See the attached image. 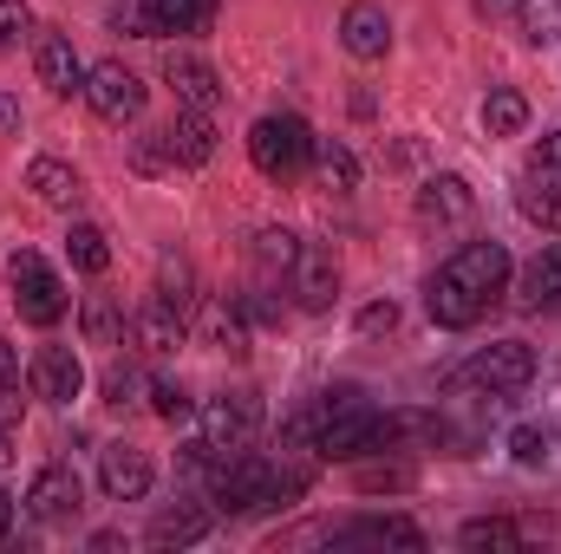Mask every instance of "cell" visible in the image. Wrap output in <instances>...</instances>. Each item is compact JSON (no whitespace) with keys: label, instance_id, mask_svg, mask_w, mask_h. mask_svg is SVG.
Listing matches in <instances>:
<instances>
[{"label":"cell","instance_id":"6da1fadb","mask_svg":"<svg viewBox=\"0 0 561 554\" xmlns=\"http://www.w3.org/2000/svg\"><path fill=\"white\" fill-rule=\"evenodd\" d=\"M7 280H13V307H20V320L53 326V320L66 313V280L53 275L33 249H20V255L7 262Z\"/></svg>","mask_w":561,"mask_h":554},{"label":"cell","instance_id":"7a4b0ae2","mask_svg":"<svg viewBox=\"0 0 561 554\" xmlns=\"http://www.w3.org/2000/svg\"><path fill=\"white\" fill-rule=\"evenodd\" d=\"M249 157H255V170H262V176H294V170L313 157V131H307L294 112L262 118V125L249 131Z\"/></svg>","mask_w":561,"mask_h":554},{"label":"cell","instance_id":"3957f363","mask_svg":"<svg viewBox=\"0 0 561 554\" xmlns=\"http://www.w3.org/2000/svg\"><path fill=\"white\" fill-rule=\"evenodd\" d=\"M444 275L457 280L477 307H490V300L510 287V249H503V242H463V249L444 262Z\"/></svg>","mask_w":561,"mask_h":554},{"label":"cell","instance_id":"277c9868","mask_svg":"<svg viewBox=\"0 0 561 554\" xmlns=\"http://www.w3.org/2000/svg\"><path fill=\"white\" fill-rule=\"evenodd\" d=\"M262 430V399L255 392H216L203 405V443L222 457V450H249V437Z\"/></svg>","mask_w":561,"mask_h":554},{"label":"cell","instance_id":"5b68a950","mask_svg":"<svg viewBox=\"0 0 561 554\" xmlns=\"http://www.w3.org/2000/svg\"><path fill=\"white\" fill-rule=\"evenodd\" d=\"M85 105L105 118V125H131L144 112V79L125 66V59H105L85 72Z\"/></svg>","mask_w":561,"mask_h":554},{"label":"cell","instance_id":"8992f818","mask_svg":"<svg viewBox=\"0 0 561 554\" xmlns=\"http://www.w3.org/2000/svg\"><path fill=\"white\" fill-rule=\"evenodd\" d=\"M313 450H320L327 463H353V457H366V450H386V417L366 412V405H353V412H333L327 424H320Z\"/></svg>","mask_w":561,"mask_h":554},{"label":"cell","instance_id":"52a82bcc","mask_svg":"<svg viewBox=\"0 0 561 554\" xmlns=\"http://www.w3.org/2000/svg\"><path fill=\"white\" fill-rule=\"evenodd\" d=\"M529 379H536V353H529L523 339L483 346V353L470 359V372H463V385H483V392H523Z\"/></svg>","mask_w":561,"mask_h":554},{"label":"cell","instance_id":"ba28073f","mask_svg":"<svg viewBox=\"0 0 561 554\" xmlns=\"http://www.w3.org/2000/svg\"><path fill=\"white\" fill-rule=\"evenodd\" d=\"M287 287H294L300 313H327V307L340 300V262H333V249H320V242H300Z\"/></svg>","mask_w":561,"mask_h":554},{"label":"cell","instance_id":"9c48e42d","mask_svg":"<svg viewBox=\"0 0 561 554\" xmlns=\"http://www.w3.org/2000/svg\"><path fill=\"white\" fill-rule=\"evenodd\" d=\"M163 79H170L176 105H190V112H216L222 105V79H216V66L203 53H163Z\"/></svg>","mask_w":561,"mask_h":554},{"label":"cell","instance_id":"30bf717a","mask_svg":"<svg viewBox=\"0 0 561 554\" xmlns=\"http://www.w3.org/2000/svg\"><path fill=\"white\" fill-rule=\"evenodd\" d=\"M99 489L112 503H144L150 496V457L138 443H105L99 450Z\"/></svg>","mask_w":561,"mask_h":554},{"label":"cell","instance_id":"8fae6325","mask_svg":"<svg viewBox=\"0 0 561 554\" xmlns=\"http://www.w3.org/2000/svg\"><path fill=\"white\" fill-rule=\"evenodd\" d=\"M26 379H33V392L53 399V405H72V399L85 392V366H79L72 346H39L33 366H26Z\"/></svg>","mask_w":561,"mask_h":554},{"label":"cell","instance_id":"7c38bea8","mask_svg":"<svg viewBox=\"0 0 561 554\" xmlns=\"http://www.w3.org/2000/svg\"><path fill=\"white\" fill-rule=\"evenodd\" d=\"M79 503H85V489H79V476H72L66 463H46V470L26 483V516H39V522H72Z\"/></svg>","mask_w":561,"mask_h":554},{"label":"cell","instance_id":"4fadbf2b","mask_svg":"<svg viewBox=\"0 0 561 554\" xmlns=\"http://www.w3.org/2000/svg\"><path fill=\"white\" fill-rule=\"evenodd\" d=\"M33 72H39V85H46L53 99H72V92H85V72H92V66H79V53H72L66 33H39Z\"/></svg>","mask_w":561,"mask_h":554},{"label":"cell","instance_id":"5bb4252c","mask_svg":"<svg viewBox=\"0 0 561 554\" xmlns=\"http://www.w3.org/2000/svg\"><path fill=\"white\" fill-rule=\"evenodd\" d=\"M470 216H477V196H470L463 176H431L419 189V222L424 229H463Z\"/></svg>","mask_w":561,"mask_h":554},{"label":"cell","instance_id":"9a60e30c","mask_svg":"<svg viewBox=\"0 0 561 554\" xmlns=\"http://www.w3.org/2000/svg\"><path fill=\"white\" fill-rule=\"evenodd\" d=\"M340 46H346L353 59H386V53H392V20H386V7L353 0L346 20H340Z\"/></svg>","mask_w":561,"mask_h":554},{"label":"cell","instance_id":"2e32d148","mask_svg":"<svg viewBox=\"0 0 561 554\" xmlns=\"http://www.w3.org/2000/svg\"><path fill=\"white\" fill-rule=\"evenodd\" d=\"M333 542H346V549H424L419 522H405V516H366V522H346V529H333Z\"/></svg>","mask_w":561,"mask_h":554},{"label":"cell","instance_id":"e0dca14e","mask_svg":"<svg viewBox=\"0 0 561 554\" xmlns=\"http://www.w3.org/2000/svg\"><path fill=\"white\" fill-rule=\"evenodd\" d=\"M424 313H431L437 326H450V333H463V326H477V320H483L490 307H477V300H470V293H463L457 280H450L444 268H437V275L424 280Z\"/></svg>","mask_w":561,"mask_h":554},{"label":"cell","instance_id":"ac0fdd59","mask_svg":"<svg viewBox=\"0 0 561 554\" xmlns=\"http://www.w3.org/2000/svg\"><path fill=\"white\" fill-rule=\"evenodd\" d=\"M163 138H170V157H176L183 170H203V163L216 157V125H209V112H190V105H183Z\"/></svg>","mask_w":561,"mask_h":554},{"label":"cell","instance_id":"d6986e66","mask_svg":"<svg viewBox=\"0 0 561 554\" xmlns=\"http://www.w3.org/2000/svg\"><path fill=\"white\" fill-rule=\"evenodd\" d=\"M131 333H138V346L150 353V359H170V353L183 346V333H190V326H183V313H176L170 300H150L138 320H131Z\"/></svg>","mask_w":561,"mask_h":554},{"label":"cell","instance_id":"ffe728a7","mask_svg":"<svg viewBox=\"0 0 561 554\" xmlns=\"http://www.w3.org/2000/svg\"><path fill=\"white\" fill-rule=\"evenodd\" d=\"M26 189H33L39 203H53V209H72V203L85 196L79 170H72V163H59V157H33V163H26Z\"/></svg>","mask_w":561,"mask_h":554},{"label":"cell","instance_id":"44dd1931","mask_svg":"<svg viewBox=\"0 0 561 554\" xmlns=\"http://www.w3.org/2000/svg\"><path fill=\"white\" fill-rule=\"evenodd\" d=\"M203 535H209V509L203 503H176V509L150 516V549H190Z\"/></svg>","mask_w":561,"mask_h":554},{"label":"cell","instance_id":"7402d4cb","mask_svg":"<svg viewBox=\"0 0 561 554\" xmlns=\"http://www.w3.org/2000/svg\"><path fill=\"white\" fill-rule=\"evenodd\" d=\"M516 209H523L536 229L561 235V183H556V176H536V170H523V183H516Z\"/></svg>","mask_w":561,"mask_h":554},{"label":"cell","instance_id":"603a6c76","mask_svg":"<svg viewBox=\"0 0 561 554\" xmlns=\"http://www.w3.org/2000/svg\"><path fill=\"white\" fill-rule=\"evenodd\" d=\"M523 307H529V313L561 307V242H556V249H542V255L523 268Z\"/></svg>","mask_w":561,"mask_h":554},{"label":"cell","instance_id":"cb8c5ba5","mask_svg":"<svg viewBox=\"0 0 561 554\" xmlns=\"http://www.w3.org/2000/svg\"><path fill=\"white\" fill-rule=\"evenodd\" d=\"M294 255H300V235H294V229H262V235L249 242V262H255L262 280H287L294 275Z\"/></svg>","mask_w":561,"mask_h":554},{"label":"cell","instance_id":"d4e9b609","mask_svg":"<svg viewBox=\"0 0 561 554\" xmlns=\"http://www.w3.org/2000/svg\"><path fill=\"white\" fill-rule=\"evenodd\" d=\"M523 125H529V99H523L516 85H496V92L483 99V131H490V138H516Z\"/></svg>","mask_w":561,"mask_h":554},{"label":"cell","instance_id":"484cf974","mask_svg":"<svg viewBox=\"0 0 561 554\" xmlns=\"http://www.w3.org/2000/svg\"><path fill=\"white\" fill-rule=\"evenodd\" d=\"M313 163H320V183H327V189H340V196L359 189V157L340 138H313Z\"/></svg>","mask_w":561,"mask_h":554},{"label":"cell","instance_id":"4316f807","mask_svg":"<svg viewBox=\"0 0 561 554\" xmlns=\"http://www.w3.org/2000/svg\"><path fill=\"white\" fill-rule=\"evenodd\" d=\"M79 326H85L92 346H125V307H118L112 293H92L85 313H79Z\"/></svg>","mask_w":561,"mask_h":554},{"label":"cell","instance_id":"83f0119b","mask_svg":"<svg viewBox=\"0 0 561 554\" xmlns=\"http://www.w3.org/2000/svg\"><path fill=\"white\" fill-rule=\"evenodd\" d=\"M157 300H170L183 320L196 313V268H190L183 255H163V262H157Z\"/></svg>","mask_w":561,"mask_h":554},{"label":"cell","instance_id":"f1b7e54d","mask_svg":"<svg viewBox=\"0 0 561 554\" xmlns=\"http://www.w3.org/2000/svg\"><path fill=\"white\" fill-rule=\"evenodd\" d=\"M157 33H203L216 20V0H150Z\"/></svg>","mask_w":561,"mask_h":554},{"label":"cell","instance_id":"f546056e","mask_svg":"<svg viewBox=\"0 0 561 554\" xmlns=\"http://www.w3.org/2000/svg\"><path fill=\"white\" fill-rule=\"evenodd\" d=\"M457 542H463L470 554H510V549H523V529L503 522V516H483V522H463Z\"/></svg>","mask_w":561,"mask_h":554},{"label":"cell","instance_id":"4dcf8cb0","mask_svg":"<svg viewBox=\"0 0 561 554\" xmlns=\"http://www.w3.org/2000/svg\"><path fill=\"white\" fill-rule=\"evenodd\" d=\"M66 255H72V268H79V275H105V268H112L105 229H92V222H72V235H66Z\"/></svg>","mask_w":561,"mask_h":554},{"label":"cell","instance_id":"1f68e13d","mask_svg":"<svg viewBox=\"0 0 561 554\" xmlns=\"http://www.w3.org/2000/svg\"><path fill=\"white\" fill-rule=\"evenodd\" d=\"M203 333H209V346H216V353H229V359H242V353H249V320H242L236 307H209Z\"/></svg>","mask_w":561,"mask_h":554},{"label":"cell","instance_id":"d6a6232c","mask_svg":"<svg viewBox=\"0 0 561 554\" xmlns=\"http://www.w3.org/2000/svg\"><path fill=\"white\" fill-rule=\"evenodd\" d=\"M99 392H105V405H118V412H125V405H138L150 385H144V372L131 366V359H112V366H105V379H99Z\"/></svg>","mask_w":561,"mask_h":554},{"label":"cell","instance_id":"836d02e7","mask_svg":"<svg viewBox=\"0 0 561 554\" xmlns=\"http://www.w3.org/2000/svg\"><path fill=\"white\" fill-rule=\"evenodd\" d=\"M523 39L529 46H556L561 39V0H523Z\"/></svg>","mask_w":561,"mask_h":554},{"label":"cell","instance_id":"e575fe53","mask_svg":"<svg viewBox=\"0 0 561 554\" xmlns=\"http://www.w3.org/2000/svg\"><path fill=\"white\" fill-rule=\"evenodd\" d=\"M150 412L163 417V424H183V417H190V392H183L176 379H157V385H150Z\"/></svg>","mask_w":561,"mask_h":554},{"label":"cell","instance_id":"d590c367","mask_svg":"<svg viewBox=\"0 0 561 554\" xmlns=\"http://www.w3.org/2000/svg\"><path fill=\"white\" fill-rule=\"evenodd\" d=\"M353 483H359L366 496H373V489H412V463H366Z\"/></svg>","mask_w":561,"mask_h":554},{"label":"cell","instance_id":"8d00e7d4","mask_svg":"<svg viewBox=\"0 0 561 554\" xmlns=\"http://www.w3.org/2000/svg\"><path fill=\"white\" fill-rule=\"evenodd\" d=\"M131 163H138L144 176L170 170V163H176V157H170V138H163V131H150V138H138V157H131Z\"/></svg>","mask_w":561,"mask_h":554},{"label":"cell","instance_id":"74e56055","mask_svg":"<svg viewBox=\"0 0 561 554\" xmlns=\"http://www.w3.org/2000/svg\"><path fill=\"white\" fill-rule=\"evenodd\" d=\"M112 26H118V33H157L150 0H118V7H112Z\"/></svg>","mask_w":561,"mask_h":554},{"label":"cell","instance_id":"f35d334b","mask_svg":"<svg viewBox=\"0 0 561 554\" xmlns=\"http://www.w3.org/2000/svg\"><path fill=\"white\" fill-rule=\"evenodd\" d=\"M529 170H536V176H556V183H561V131H549V138L529 150Z\"/></svg>","mask_w":561,"mask_h":554},{"label":"cell","instance_id":"ab89813d","mask_svg":"<svg viewBox=\"0 0 561 554\" xmlns=\"http://www.w3.org/2000/svg\"><path fill=\"white\" fill-rule=\"evenodd\" d=\"M510 450H516V463H529V470H536V463H542V457H549V437H542V430H529V424H523V430H516V437H510Z\"/></svg>","mask_w":561,"mask_h":554},{"label":"cell","instance_id":"60d3db41","mask_svg":"<svg viewBox=\"0 0 561 554\" xmlns=\"http://www.w3.org/2000/svg\"><path fill=\"white\" fill-rule=\"evenodd\" d=\"M33 26V13H26V0H0V46H13L20 33Z\"/></svg>","mask_w":561,"mask_h":554},{"label":"cell","instance_id":"b9f144b4","mask_svg":"<svg viewBox=\"0 0 561 554\" xmlns=\"http://www.w3.org/2000/svg\"><path fill=\"white\" fill-rule=\"evenodd\" d=\"M392 326H399V307H392V300H373V307L359 313V333H392Z\"/></svg>","mask_w":561,"mask_h":554},{"label":"cell","instance_id":"7bdbcfd3","mask_svg":"<svg viewBox=\"0 0 561 554\" xmlns=\"http://www.w3.org/2000/svg\"><path fill=\"white\" fill-rule=\"evenodd\" d=\"M26 417V399H20V385H0V424H20Z\"/></svg>","mask_w":561,"mask_h":554},{"label":"cell","instance_id":"ee69618b","mask_svg":"<svg viewBox=\"0 0 561 554\" xmlns=\"http://www.w3.org/2000/svg\"><path fill=\"white\" fill-rule=\"evenodd\" d=\"M0 385H20V346L0 339Z\"/></svg>","mask_w":561,"mask_h":554},{"label":"cell","instance_id":"f6af8a7d","mask_svg":"<svg viewBox=\"0 0 561 554\" xmlns=\"http://www.w3.org/2000/svg\"><path fill=\"white\" fill-rule=\"evenodd\" d=\"M0 138H20V99L0 92Z\"/></svg>","mask_w":561,"mask_h":554},{"label":"cell","instance_id":"bcb514c9","mask_svg":"<svg viewBox=\"0 0 561 554\" xmlns=\"http://www.w3.org/2000/svg\"><path fill=\"white\" fill-rule=\"evenodd\" d=\"M523 0H477V13H516Z\"/></svg>","mask_w":561,"mask_h":554},{"label":"cell","instance_id":"7dc6e473","mask_svg":"<svg viewBox=\"0 0 561 554\" xmlns=\"http://www.w3.org/2000/svg\"><path fill=\"white\" fill-rule=\"evenodd\" d=\"M13 463V424H0V470Z\"/></svg>","mask_w":561,"mask_h":554},{"label":"cell","instance_id":"c3c4849f","mask_svg":"<svg viewBox=\"0 0 561 554\" xmlns=\"http://www.w3.org/2000/svg\"><path fill=\"white\" fill-rule=\"evenodd\" d=\"M7 529H13V496L0 489V542H7Z\"/></svg>","mask_w":561,"mask_h":554}]
</instances>
